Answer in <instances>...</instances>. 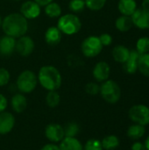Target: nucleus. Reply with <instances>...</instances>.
Segmentation results:
<instances>
[{
    "label": "nucleus",
    "mask_w": 149,
    "mask_h": 150,
    "mask_svg": "<svg viewBox=\"0 0 149 150\" xmlns=\"http://www.w3.org/2000/svg\"><path fill=\"white\" fill-rule=\"evenodd\" d=\"M28 20L19 12H12L3 18L2 30L5 35L18 39L25 35L28 31Z\"/></svg>",
    "instance_id": "obj_1"
},
{
    "label": "nucleus",
    "mask_w": 149,
    "mask_h": 150,
    "mask_svg": "<svg viewBox=\"0 0 149 150\" xmlns=\"http://www.w3.org/2000/svg\"><path fill=\"white\" fill-rule=\"evenodd\" d=\"M38 83L47 91H58L62 84V76L60 70L52 65L42 66L37 74Z\"/></svg>",
    "instance_id": "obj_2"
},
{
    "label": "nucleus",
    "mask_w": 149,
    "mask_h": 150,
    "mask_svg": "<svg viewBox=\"0 0 149 150\" xmlns=\"http://www.w3.org/2000/svg\"><path fill=\"white\" fill-rule=\"evenodd\" d=\"M56 26L62 34L71 36L81 31L82 21L76 14L66 13L58 18Z\"/></svg>",
    "instance_id": "obj_3"
},
{
    "label": "nucleus",
    "mask_w": 149,
    "mask_h": 150,
    "mask_svg": "<svg viewBox=\"0 0 149 150\" xmlns=\"http://www.w3.org/2000/svg\"><path fill=\"white\" fill-rule=\"evenodd\" d=\"M38 85L37 75L30 69L23 70L19 73L16 80V87L20 93H32Z\"/></svg>",
    "instance_id": "obj_4"
},
{
    "label": "nucleus",
    "mask_w": 149,
    "mask_h": 150,
    "mask_svg": "<svg viewBox=\"0 0 149 150\" xmlns=\"http://www.w3.org/2000/svg\"><path fill=\"white\" fill-rule=\"evenodd\" d=\"M99 94L105 102L114 105L121 98V89L117 82L108 79L101 83Z\"/></svg>",
    "instance_id": "obj_5"
},
{
    "label": "nucleus",
    "mask_w": 149,
    "mask_h": 150,
    "mask_svg": "<svg viewBox=\"0 0 149 150\" xmlns=\"http://www.w3.org/2000/svg\"><path fill=\"white\" fill-rule=\"evenodd\" d=\"M103 45L98 36L90 35L86 37L81 43V52L86 58H95L103 51Z\"/></svg>",
    "instance_id": "obj_6"
},
{
    "label": "nucleus",
    "mask_w": 149,
    "mask_h": 150,
    "mask_svg": "<svg viewBox=\"0 0 149 150\" xmlns=\"http://www.w3.org/2000/svg\"><path fill=\"white\" fill-rule=\"evenodd\" d=\"M129 119L135 124L148 126L149 124V107L142 105H134L128 111Z\"/></svg>",
    "instance_id": "obj_7"
},
{
    "label": "nucleus",
    "mask_w": 149,
    "mask_h": 150,
    "mask_svg": "<svg viewBox=\"0 0 149 150\" xmlns=\"http://www.w3.org/2000/svg\"><path fill=\"white\" fill-rule=\"evenodd\" d=\"M35 43L29 35H23L16 40L15 51L22 57H27L34 51Z\"/></svg>",
    "instance_id": "obj_8"
},
{
    "label": "nucleus",
    "mask_w": 149,
    "mask_h": 150,
    "mask_svg": "<svg viewBox=\"0 0 149 150\" xmlns=\"http://www.w3.org/2000/svg\"><path fill=\"white\" fill-rule=\"evenodd\" d=\"M41 8L42 7L33 0H27L22 3L19 9V13L27 20H32L40 16L42 11Z\"/></svg>",
    "instance_id": "obj_9"
},
{
    "label": "nucleus",
    "mask_w": 149,
    "mask_h": 150,
    "mask_svg": "<svg viewBox=\"0 0 149 150\" xmlns=\"http://www.w3.org/2000/svg\"><path fill=\"white\" fill-rule=\"evenodd\" d=\"M45 136L52 143H60L65 137L64 127L58 123H50L45 128Z\"/></svg>",
    "instance_id": "obj_10"
},
{
    "label": "nucleus",
    "mask_w": 149,
    "mask_h": 150,
    "mask_svg": "<svg viewBox=\"0 0 149 150\" xmlns=\"http://www.w3.org/2000/svg\"><path fill=\"white\" fill-rule=\"evenodd\" d=\"M111 75V67L108 62L100 61L95 64L92 69V76L97 83H103L109 79Z\"/></svg>",
    "instance_id": "obj_11"
},
{
    "label": "nucleus",
    "mask_w": 149,
    "mask_h": 150,
    "mask_svg": "<svg viewBox=\"0 0 149 150\" xmlns=\"http://www.w3.org/2000/svg\"><path fill=\"white\" fill-rule=\"evenodd\" d=\"M133 24L134 26L141 30L149 29V11L142 8H137V10L131 16Z\"/></svg>",
    "instance_id": "obj_12"
},
{
    "label": "nucleus",
    "mask_w": 149,
    "mask_h": 150,
    "mask_svg": "<svg viewBox=\"0 0 149 150\" xmlns=\"http://www.w3.org/2000/svg\"><path fill=\"white\" fill-rule=\"evenodd\" d=\"M15 117L10 112H0V135H5L11 133L15 127Z\"/></svg>",
    "instance_id": "obj_13"
},
{
    "label": "nucleus",
    "mask_w": 149,
    "mask_h": 150,
    "mask_svg": "<svg viewBox=\"0 0 149 150\" xmlns=\"http://www.w3.org/2000/svg\"><path fill=\"white\" fill-rule=\"evenodd\" d=\"M16 40L13 37L4 35L0 39V54L4 56H10L15 52Z\"/></svg>",
    "instance_id": "obj_14"
},
{
    "label": "nucleus",
    "mask_w": 149,
    "mask_h": 150,
    "mask_svg": "<svg viewBox=\"0 0 149 150\" xmlns=\"http://www.w3.org/2000/svg\"><path fill=\"white\" fill-rule=\"evenodd\" d=\"M62 38V33L55 25H52L47 27L44 34V40L46 43L49 46H56L58 45Z\"/></svg>",
    "instance_id": "obj_15"
},
{
    "label": "nucleus",
    "mask_w": 149,
    "mask_h": 150,
    "mask_svg": "<svg viewBox=\"0 0 149 150\" xmlns=\"http://www.w3.org/2000/svg\"><path fill=\"white\" fill-rule=\"evenodd\" d=\"M28 105L27 98L23 93H16L11 98V106L13 112L17 113H21L25 112Z\"/></svg>",
    "instance_id": "obj_16"
},
{
    "label": "nucleus",
    "mask_w": 149,
    "mask_h": 150,
    "mask_svg": "<svg viewBox=\"0 0 149 150\" xmlns=\"http://www.w3.org/2000/svg\"><path fill=\"white\" fill-rule=\"evenodd\" d=\"M139 57H140V54L135 49L130 50V54L128 59L125 63H123V69L126 73L129 75H133L138 71Z\"/></svg>",
    "instance_id": "obj_17"
},
{
    "label": "nucleus",
    "mask_w": 149,
    "mask_h": 150,
    "mask_svg": "<svg viewBox=\"0 0 149 150\" xmlns=\"http://www.w3.org/2000/svg\"><path fill=\"white\" fill-rule=\"evenodd\" d=\"M130 54V49L124 45H118L113 47L112 55L113 60L119 63H125Z\"/></svg>",
    "instance_id": "obj_18"
},
{
    "label": "nucleus",
    "mask_w": 149,
    "mask_h": 150,
    "mask_svg": "<svg viewBox=\"0 0 149 150\" xmlns=\"http://www.w3.org/2000/svg\"><path fill=\"white\" fill-rule=\"evenodd\" d=\"M59 148L61 150H83V145L76 137H64Z\"/></svg>",
    "instance_id": "obj_19"
},
{
    "label": "nucleus",
    "mask_w": 149,
    "mask_h": 150,
    "mask_svg": "<svg viewBox=\"0 0 149 150\" xmlns=\"http://www.w3.org/2000/svg\"><path fill=\"white\" fill-rule=\"evenodd\" d=\"M137 8L136 0H119L118 3V10L121 15L132 16Z\"/></svg>",
    "instance_id": "obj_20"
},
{
    "label": "nucleus",
    "mask_w": 149,
    "mask_h": 150,
    "mask_svg": "<svg viewBox=\"0 0 149 150\" xmlns=\"http://www.w3.org/2000/svg\"><path fill=\"white\" fill-rule=\"evenodd\" d=\"M133 26L131 16L121 15L115 20V27L118 31L121 33L128 32Z\"/></svg>",
    "instance_id": "obj_21"
},
{
    "label": "nucleus",
    "mask_w": 149,
    "mask_h": 150,
    "mask_svg": "<svg viewBox=\"0 0 149 150\" xmlns=\"http://www.w3.org/2000/svg\"><path fill=\"white\" fill-rule=\"evenodd\" d=\"M44 12L50 18H59L62 15V9L58 3L54 1L44 6Z\"/></svg>",
    "instance_id": "obj_22"
},
{
    "label": "nucleus",
    "mask_w": 149,
    "mask_h": 150,
    "mask_svg": "<svg viewBox=\"0 0 149 150\" xmlns=\"http://www.w3.org/2000/svg\"><path fill=\"white\" fill-rule=\"evenodd\" d=\"M146 134V128L144 126L139 125V124H133L131 125L126 132L127 136L134 141H138L139 139H141Z\"/></svg>",
    "instance_id": "obj_23"
},
{
    "label": "nucleus",
    "mask_w": 149,
    "mask_h": 150,
    "mask_svg": "<svg viewBox=\"0 0 149 150\" xmlns=\"http://www.w3.org/2000/svg\"><path fill=\"white\" fill-rule=\"evenodd\" d=\"M101 143L104 150H115L119 148L120 144V141L117 135L110 134L105 136L101 141Z\"/></svg>",
    "instance_id": "obj_24"
},
{
    "label": "nucleus",
    "mask_w": 149,
    "mask_h": 150,
    "mask_svg": "<svg viewBox=\"0 0 149 150\" xmlns=\"http://www.w3.org/2000/svg\"><path fill=\"white\" fill-rule=\"evenodd\" d=\"M138 70L146 77H149V53L140 54L138 61Z\"/></svg>",
    "instance_id": "obj_25"
},
{
    "label": "nucleus",
    "mask_w": 149,
    "mask_h": 150,
    "mask_svg": "<svg viewBox=\"0 0 149 150\" xmlns=\"http://www.w3.org/2000/svg\"><path fill=\"white\" fill-rule=\"evenodd\" d=\"M60 102H61V97L60 94L57 92V91H47V94L46 96V104L49 108L57 107Z\"/></svg>",
    "instance_id": "obj_26"
},
{
    "label": "nucleus",
    "mask_w": 149,
    "mask_h": 150,
    "mask_svg": "<svg viewBox=\"0 0 149 150\" xmlns=\"http://www.w3.org/2000/svg\"><path fill=\"white\" fill-rule=\"evenodd\" d=\"M135 50L140 54H144L149 53V38L148 37H141L136 42Z\"/></svg>",
    "instance_id": "obj_27"
},
{
    "label": "nucleus",
    "mask_w": 149,
    "mask_h": 150,
    "mask_svg": "<svg viewBox=\"0 0 149 150\" xmlns=\"http://www.w3.org/2000/svg\"><path fill=\"white\" fill-rule=\"evenodd\" d=\"M80 132V127L76 122H68L64 127L65 137H76Z\"/></svg>",
    "instance_id": "obj_28"
},
{
    "label": "nucleus",
    "mask_w": 149,
    "mask_h": 150,
    "mask_svg": "<svg viewBox=\"0 0 149 150\" xmlns=\"http://www.w3.org/2000/svg\"><path fill=\"white\" fill-rule=\"evenodd\" d=\"M85 1V6L89 10L92 11H98L102 10L107 0H84Z\"/></svg>",
    "instance_id": "obj_29"
},
{
    "label": "nucleus",
    "mask_w": 149,
    "mask_h": 150,
    "mask_svg": "<svg viewBox=\"0 0 149 150\" xmlns=\"http://www.w3.org/2000/svg\"><path fill=\"white\" fill-rule=\"evenodd\" d=\"M85 1L84 0H70L68 2V9L72 13H79L85 9Z\"/></svg>",
    "instance_id": "obj_30"
},
{
    "label": "nucleus",
    "mask_w": 149,
    "mask_h": 150,
    "mask_svg": "<svg viewBox=\"0 0 149 150\" xmlns=\"http://www.w3.org/2000/svg\"><path fill=\"white\" fill-rule=\"evenodd\" d=\"M83 150H104L101 141L97 139H90L83 145Z\"/></svg>",
    "instance_id": "obj_31"
},
{
    "label": "nucleus",
    "mask_w": 149,
    "mask_h": 150,
    "mask_svg": "<svg viewBox=\"0 0 149 150\" xmlns=\"http://www.w3.org/2000/svg\"><path fill=\"white\" fill-rule=\"evenodd\" d=\"M100 85L97 82H90L85 85V92L90 96H96L99 94Z\"/></svg>",
    "instance_id": "obj_32"
},
{
    "label": "nucleus",
    "mask_w": 149,
    "mask_h": 150,
    "mask_svg": "<svg viewBox=\"0 0 149 150\" xmlns=\"http://www.w3.org/2000/svg\"><path fill=\"white\" fill-rule=\"evenodd\" d=\"M11 80V74L5 68L0 67V87L6 86Z\"/></svg>",
    "instance_id": "obj_33"
},
{
    "label": "nucleus",
    "mask_w": 149,
    "mask_h": 150,
    "mask_svg": "<svg viewBox=\"0 0 149 150\" xmlns=\"http://www.w3.org/2000/svg\"><path fill=\"white\" fill-rule=\"evenodd\" d=\"M98 38H99L100 42L103 45V47H108V46L112 45V40H113L112 36L110 33H104L100 34L98 36Z\"/></svg>",
    "instance_id": "obj_34"
},
{
    "label": "nucleus",
    "mask_w": 149,
    "mask_h": 150,
    "mask_svg": "<svg viewBox=\"0 0 149 150\" xmlns=\"http://www.w3.org/2000/svg\"><path fill=\"white\" fill-rule=\"evenodd\" d=\"M7 106H8V100L4 94L0 93V112L6 111Z\"/></svg>",
    "instance_id": "obj_35"
},
{
    "label": "nucleus",
    "mask_w": 149,
    "mask_h": 150,
    "mask_svg": "<svg viewBox=\"0 0 149 150\" xmlns=\"http://www.w3.org/2000/svg\"><path fill=\"white\" fill-rule=\"evenodd\" d=\"M40 150H61L59 148V145H57L56 143H47L46 145H44Z\"/></svg>",
    "instance_id": "obj_36"
},
{
    "label": "nucleus",
    "mask_w": 149,
    "mask_h": 150,
    "mask_svg": "<svg viewBox=\"0 0 149 150\" xmlns=\"http://www.w3.org/2000/svg\"><path fill=\"white\" fill-rule=\"evenodd\" d=\"M131 149L132 150H147L146 149V147L144 145V143L141 142H135L132 147H131Z\"/></svg>",
    "instance_id": "obj_37"
},
{
    "label": "nucleus",
    "mask_w": 149,
    "mask_h": 150,
    "mask_svg": "<svg viewBox=\"0 0 149 150\" xmlns=\"http://www.w3.org/2000/svg\"><path fill=\"white\" fill-rule=\"evenodd\" d=\"M33 1L36 2L38 4H40L41 7H44V6H46L47 4H48L54 2V0H33Z\"/></svg>",
    "instance_id": "obj_38"
},
{
    "label": "nucleus",
    "mask_w": 149,
    "mask_h": 150,
    "mask_svg": "<svg viewBox=\"0 0 149 150\" xmlns=\"http://www.w3.org/2000/svg\"><path fill=\"white\" fill-rule=\"evenodd\" d=\"M141 8L149 11V0H142Z\"/></svg>",
    "instance_id": "obj_39"
},
{
    "label": "nucleus",
    "mask_w": 149,
    "mask_h": 150,
    "mask_svg": "<svg viewBox=\"0 0 149 150\" xmlns=\"http://www.w3.org/2000/svg\"><path fill=\"white\" fill-rule=\"evenodd\" d=\"M145 147H146V149L149 150V135L148 137H147L146 141H145V143H144Z\"/></svg>",
    "instance_id": "obj_40"
},
{
    "label": "nucleus",
    "mask_w": 149,
    "mask_h": 150,
    "mask_svg": "<svg viewBox=\"0 0 149 150\" xmlns=\"http://www.w3.org/2000/svg\"><path fill=\"white\" fill-rule=\"evenodd\" d=\"M2 22H3V18H2V17L0 16V28L2 27Z\"/></svg>",
    "instance_id": "obj_41"
},
{
    "label": "nucleus",
    "mask_w": 149,
    "mask_h": 150,
    "mask_svg": "<svg viewBox=\"0 0 149 150\" xmlns=\"http://www.w3.org/2000/svg\"><path fill=\"white\" fill-rule=\"evenodd\" d=\"M13 1H21V0H13Z\"/></svg>",
    "instance_id": "obj_42"
}]
</instances>
